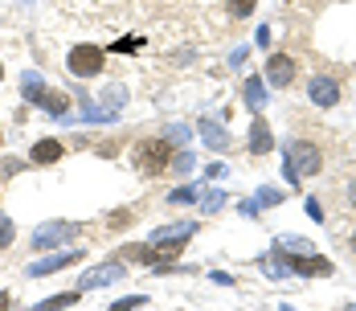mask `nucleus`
<instances>
[{"mask_svg":"<svg viewBox=\"0 0 356 311\" xmlns=\"http://www.w3.org/2000/svg\"><path fill=\"white\" fill-rule=\"evenodd\" d=\"M0 74H4V66H0Z\"/></svg>","mask_w":356,"mask_h":311,"instance_id":"7c9ffc66","label":"nucleus"},{"mask_svg":"<svg viewBox=\"0 0 356 311\" xmlns=\"http://www.w3.org/2000/svg\"><path fill=\"white\" fill-rule=\"evenodd\" d=\"M135 168L143 172V177H156V172H164L168 164H172V148L164 143V139H143L139 148L132 152Z\"/></svg>","mask_w":356,"mask_h":311,"instance_id":"f03ea898","label":"nucleus"},{"mask_svg":"<svg viewBox=\"0 0 356 311\" xmlns=\"http://www.w3.org/2000/svg\"><path fill=\"white\" fill-rule=\"evenodd\" d=\"M246 103H250V111H262V107H267V87H262V78H246Z\"/></svg>","mask_w":356,"mask_h":311,"instance_id":"f3484780","label":"nucleus"},{"mask_svg":"<svg viewBox=\"0 0 356 311\" xmlns=\"http://www.w3.org/2000/svg\"><path fill=\"white\" fill-rule=\"evenodd\" d=\"M291 274H312V278H319V274H332V263L323 258V254H295L291 258Z\"/></svg>","mask_w":356,"mask_h":311,"instance_id":"9d476101","label":"nucleus"},{"mask_svg":"<svg viewBox=\"0 0 356 311\" xmlns=\"http://www.w3.org/2000/svg\"><path fill=\"white\" fill-rule=\"evenodd\" d=\"M229 12L242 21V17H250V12H254V0H229Z\"/></svg>","mask_w":356,"mask_h":311,"instance_id":"412c9836","label":"nucleus"},{"mask_svg":"<svg viewBox=\"0 0 356 311\" xmlns=\"http://www.w3.org/2000/svg\"><path fill=\"white\" fill-rule=\"evenodd\" d=\"M123 258H115V263H103V267H94L90 274H82V283H78V291H98V287H111V283H119L123 278Z\"/></svg>","mask_w":356,"mask_h":311,"instance_id":"39448f33","label":"nucleus"},{"mask_svg":"<svg viewBox=\"0 0 356 311\" xmlns=\"http://www.w3.org/2000/svg\"><path fill=\"white\" fill-rule=\"evenodd\" d=\"M262 270H267L270 278H287V274H291V258H287L283 250H274V254L262 258Z\"/></svg>","mask_w":356,"mask_h":311,"instance_id":"4468645a","label":"nucleus"},{"mask_svg":"<svg viewBox=\"0 0 356 311\" xmlns=\"http://www.w3.org/2000/svg\"><path fill=\"white\" fill-rule=\"evenodd\" d=\"M42 107L49 115H57V119H66V111H70V94H57V90H45Z\"/></svg>","mask_w":356,"mask_h":311,"instance_id":"2eb2a0df","label":"nucleus"},{"mask_svg":"<svg viewBox=\"0 0 356 311\" xmlns=\"http://www.w3.org/2000/svg\"><path fill=\"white\" fill-rule=\"evenodd\" d=\"M66 66H70V74H74V78H94V74H103L107 53H103L98 45H74V49H70V57H66Z\"/></svg>","mask_w":356,"mask_h":311,"instance_id":"7ed1b4c3","label":"nucleus"},{"mask_svg":"<svg viewBox=\"0 0 356 311\" xmlns=\"http://www.w3.org/2000/svg\"><path fill=\"white\" fill-rule=\"evenodd\" d=\"M319 164H323V156H319V148L308 143V139H291L287 152H283V177L291 180V184H299L303 177H315Z\"/></svg>","mask_w":356,"mask_h":311,"instance_id":"f257e3e1","label":"nucleus"},{"mask_svg":"<svg viewBox=\"0 0 356 311\" xmlns=\"http://www.w3.org/2000/svg\"><path fill=\"white\" fill-rule=\"evenodd\" d=\"M21 94H25L29 103H42V98H45V82H42V74H33V70H29V74L21 78Z\"/></svg>","mask_w":356,"mask_h":311,"instance_id":"dca6fc26","label":"nucleus"},{"mask_svg":"<svg viewBox=\"0 0 356 311\" xmlns=\"http://www.w3.org/2000/svg\"><path fill=\"white\" fill-rule=\"evenodd\" d=\"M270 148H274V135H270V127L262 123V119H254V123H250V152H254V156H267Z\"/></svg>","mask_w":356,"mask_h":311,"instance_id":"ddd939ff","label":"nucleus"},{"mask_svg":"<svg viewBox=\"0 0 356 311\" xmlns=\"http://www.w3.org/2000/svg\"><path fill=\"white\" fill-rule=\"evenodd\" d=\"M62 152H66V148H62V139H37V143H33V152H29V160H33V164H57V160H62Z\"/></svg>","mask_w":356,"mask_h":311,"instance_id":"9b49d317","label":"nucleus"},{"mask_svg":"<svg viewBox=\"0 0 356 311\" xmlns=\"http://www.w3.org/2000/svg\"><path fill=\"white\" fill-rule=\"evenodd\" d=\"M197 132H201V139H205L213 152H229V132H222L213 119H201V123H197Z\"/></svg>","mask_w":356,"mask_h":311,"instance_id":"f8f14e48","label":"nucleus"},{"mask_svg":"<svg viewBox=\"0 0 356 311\" xmlns=\"http://www.w3.org/2000/svg\"><path fill=\"white\" fill-rule=\"evenodd\" d=\"M82 258V250H62V254H49V258H42V263H29V278H45V274H53V270H66V267H74Z\"/></svg>","mask_w":356,"mask_h":311,"instance_id":"0eeeda50","label":"nucleus"},{"mask_svg":"<svg viewBox=\"0 0 356 311\" xmlns=\"http://www.w3.org/2000/svg\"><path fill=\"white\" fill-rule=\"evenodd\" d=\"M201 205L209 213H217V209H225V193H201Z\"/></svg>","mask_w":356,"mask_h":311,"instance_id":"6ab92c4d","label":"nucleus"},{"mask_svg":"<svg viewBox=\"0 0 356 311\" xmlns=\"http://www.w3.org/2000/svg\"><path fill=\"white\" fill-rule=\"evenodd\" d=\"M308 94H312V103L319 107V111H328V107L340 103V82L328 78V74H315L312 82H308Z\"/></svg>","mask_w":356,"mask_h":311,"instance_id":"423d86ee","label":"nucleus"},{"mask_svg":"<svg viewBox=\"0 0 356 311\" xmlns=\"http://www.w3.org/2000/svg\"><path fill=\"white\" fill-rule=\"evenodd\" d=\"M348 246H353V254H356V233H353V238H348Z\"/></svg>","mask_w":356,"mask_h":311,"instance_id":"c756f323","label":"nucleus"},{"mask_svg":"<svg viewBox=\"0 0 356 311\" xmlns=\"http://www.w3.org/2000/svg\"><path fill=\"white\" fill-rule=\"evenodd\" d=\"M172 168H177V172H188V168H193V156H188V152L172 156Z\"/></svg>","mask_w":356,"mask_h":311,"instance_id":"393cba45","label":"nucleus"},{"mask_svg":"<svg viewBox=\"0 0 356 311\" xmlns=\"http://www.w3.org/2000/svg\"><path fill=\"white\" fill-rule=\"evenodd\" d=\"M148 303V295H127V299H119V303H111L115 311H132V308H143Z\"/></svg>","mask_w":356,"mask_h":311,"instance_id":"4be33fe9","label":"nucleus"},{"mask_svg":"<svg viewBox=\"0 0 356 311\" xmlns=\"http://www.w3.org/2000/svg\"><path fill=\"white\" fill-rule=\"evenodd\" d=\"M267 78H270V87H291V82H295V57H287V53H270Z\"/></svg>","mask_w":356,"mask_h":311,"instance_id":"6e6552de","label":"nucleus"},{"mask_svg":"<svg viewBox=\"0 0 356 311\" xmlns=\"http://www.w3.org/2000/svg\"><path fill=\"white\" fill-rule=\"evenodd\" d=\"M164 135H168V139H188V127H168Z\"/></svg>","mask_w":356,"mask_h":311,"instance_id":"bb28decb","label":"nucleus"},{"mask_svg":"<svg viewBox=\"0 0 356 311\" xmlns=\"http://www.w3.org/2000/svg\"><path fill=\"white\" fill-rule=\"evenodd\" d=\"M308 217H312V222H323V209H319L315 197H308Z\"/></svg>","mask_w":356,"mask_h":311,"instance_id":"a878e982","label":"nucleus"},{"mask_svg":"<svg viewBox=\"0 0 356 311\" xmlns=\"http://www.w3.org/2000/svg\"><path fill=\"white\" fill-rule=\"evenodd\" d=\"M12 233H17L12 222H8V217H0V250H4V246H12Z\"/></svg>","mask_w":356,"mask_h":311,"instance_id":"5701e85b","label":"nucleus"},{"mask_svg":"<svg viewBox=\"0 0 356 311\" xmlns=\"http://www.w3.org/2000/svg\"><path fill=\"white\" fill-rule=\"evenodd\" d=\"M348 201H353V209H356V180L348 184Z\"/></svg>","mask_w":356,"mask_h":311,"instance_id":"cd10ccee","label":"nucleus"},{"mask_svg":"<svg viewBox=\"0 0 356 311\" xmlns=\"http://www.w3.org/2000/svg\"><path fill=\"white\" fill-rule=\"evenodd\" d=\"M0 308H8V295H4V291H0Z\"/></svg>","mask_w":356,"mask_h":311,"instance_id":"c85d7f7f","label":"nucleus"},{"mask_svg":"<svg viewBox=\"0 0 356 311\" xmlns=\"http://www.w3.org/2000/svg\"><path fill=\"white\" fill-rule=\"evenodd\" d=\"M197 233V222H177V225H160L152 233V246H184V238Z\"/></svg>","mask_w":356,"mask_h":311,"instance_id":"1a4fd4ad","label":"nucleus"},{"mask_svg":"<svg viewBox=\"0 0 356 311\" xmlns=\"http://www.w3.org/2000/svg\"><path fill=\"white\" fill-rule=\"evenodd\" d=\"M82 299V291H62V295H49L42 303V311H57V308H74Z\"/></svg>","mask_w":356,"mask_h":311,"instance_id":"a211bd4d","label":"nucleus"},{"mask_svg":"<svg viewBox=\"0 0 356 311\" xmlns=\"http://www.w3.org/2000/svg\"><path fill=\"white\" fill-rule=\"evenodd\" d=\"M139 45H143V37H119V42L111 45V49H115V53H135Z\"/></svg>","mask_w":356,"mask_h":311,"instance_id":"aec40b11","label":"nucleus"},{"mask_svg":"<svg viewBox=\"0 0 356 311\" xmlns=\"http://www.w3.org/2000/svg\"><path fill=\"white\" fill-rule=\"evenodd\" d=\"M172 205H184V201H197V188H177L172 197H168Z\"/></svg>","mask_w":356,"mask_h":311,"instance_id":"b1692460","label":"nucleus"},{"mask_svg":"<svg viewBox=\"0 0 356 311\" xmlns=\"http://www.w3.org/2000/svg\"><path fill=\"white\" fill-rule=\"evenodd\" d=\"M78 233H82V225H74V222H45L33 229V246L37 250H53V246H62V242H70Z\"/></svg>","mask_w":356,"mask_h":311,"instance_id":"20e7f679","label":"nucleus"}]
</instances>
